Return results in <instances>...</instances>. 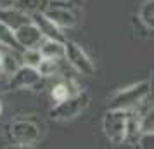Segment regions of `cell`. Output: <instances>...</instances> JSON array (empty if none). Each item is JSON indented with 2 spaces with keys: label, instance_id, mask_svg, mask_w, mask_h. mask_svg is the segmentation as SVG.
I'll use <instances>...</instances> for the list:
<instances>
[{
  "label": "cell",
  "instance_id": "obj_10",
  "mask_svg": "<svg viewBox=\"0 0 154 149\" xmlns=\"http://www.w3.org/2000/svg\"><path fill=\"white\" fill-rule=\"evenodd\" d=\"M80 90H82V88L78 87V83L73 78H63V80H59V82H56V83L52 85V88H50V101H52V104L56 106L59 102L66 101L68 97L78 94Z\"/></svg>",
  "mask_w": 154,
  "mask_h": 149
},
{
  "label": "cell",
  "instance_id": "obj_20",
  "mask_svg": "<svg viewBox=\"0 0 154 149\" xmlns=\"http://www.w3.org/2000/svg\"><path fill=\"white\" fill-rule=\"evenodd\" d=\"M2 90H9V76L0 71V92Z\"/></svg>",
  "mask_w": 154,
  "mask_h": 149
},
{
  "label": "cell",
  "instance_id": "obj_22",
  "mask_svg": "<svg viewBox=\"0 0 154 149\" xmlns=\"http://www.w3.org/2000/svg\"><path fill=\"white\" fill-rule=\"evenodd\" d=\"M66 2H68V4H71L73 7H80V5L83 4V0H66Z\"/></svg>",
  "mask_w": 154,
  "mask_h": 149
},
{
  "label": "cell",
  "instance_id": "obj_3",
  "mask_svg": "<svg viewBox=\"0 0 154 149\" xmlns=\"http://www.w3.org/2000/svg\"><path fill=\"white\" fill-rule=\"evenodd\" d=\"M90 104V95L87 90H80L78 94L68 97L66 101L59 102L50 109V118L56 121H69L83 113Z\"/></svg>",
  "mask_w": 154,
  "mask_h": 149
},
{
  "label": "cell",
  "instance_id": "obj_19",
  "mask_svg": "<svg viewBox=\"0 0 154 149\" xmlns=\"http://www.w3.org/2000/svg\"><path fill=\"white\" fill-rule=\"evenodd\" d=\"M137 149H154V134H140L137 137Z\"/></svg>",
  "mask_w": 154,
  "mask_h": 149
},
{
  "label": "cell",
  "instance_id": "obj_11",
  "mask_svg": "<svg viewBox=\"0 0 154 149\" xmlns=\"http://www.w3.org/2000/svg\"><path fill=\"white\" fill-rule=\"evenodd\" d=\"M0 23L14 31L23 24L31 23V19H29V16L23 14L21 11H17L16 7H0Z\"/></svg>",
  "mask_w": 154,
  "mask_h": 149
},
{
  "label": "cell",
  "instance_id": "obj_17",
  "mask_svg": "<svg viewBox=\"0 0 154 149\" xmlns=\"http://www.w3.org/2000/svg\"><path fill=\"white\" fill-rule=\"evenodd\" d=\"M36 71L40 73V76H56L61 73V61H54V59H42Z\"/></svg>",
  "mask_w": 154,
  "mask_h": 149
},
{
  "label": "cell",
  "instance_id": "obj_14",
  "mask_svg": "<svg viewBox=\"0 0 154 149\" xmlns=\"http://www.w3.org/2000/svg\"><path fill=\"white\" fill-rule=\"evenodd\" d=\"M47 5H49V0H16L12 7H16L26 16H33L38 12H43Z\"/></svg>",
  "mask_w": 154,
  "mask_h": 149
},
{
  "label": "cell",
  "instance_id": "obj_24",
  "mask_svg": "<svg viewBox=\"0 0 154 149\" xmlns=\"http://www.w3.org/2000/svg\"><path fill=\"white\" fill-rule=\"evenodd\" d=\"M49 2H66V0H49Z\"/></svg>",
  "mask_w": 154,
  "mask_h": 149
},
{
  "label": "cell",
  "instance_id": "obj_8",
  "mask_svg": "<svg viewBox=\"0 0 154 149\" xmlns=\"http://www.w3.org/2000/svg\"><path fill=\"white\" fill-rule=\"evenodd\" d=\"M29 19H31V23L36 26V29L40 31V35H42L45 40H54V42H63V43L68 40V38L64 36L63 29L57 28L56 24L50 21L43 12H38V14L29 16Z\"/></svg>",
  "mask_w": 154,
  "mask_h": 149
},
{
  "label": "cell",
  "instance_id": "obj_13",
  "mask_svg": "<svg viewBox=\"0 0 154 149\" xmlns=\"http://www.w3.org/2000/svg\"><path fill=\"white\" fill-rule=\"evenodd\" d=\"M38 52L42 59H54V61H64V43L54 42V40H45L38 45Z\"/></svg>",
  "mask_w": 154,
  "mask_h": 149
},
{
  "label": "cell",
  "instance_id": "obj_16",
  "mask_svg": "<svg viewBox=\"0 0 154 149\" xmlns=\"http://www.w3.org/2000/svg\"><path fill=\"white\" fill-rule=\"evenodd\" d=\"M0 47L23 52L21 47L17 45V42H16V38H14V31L11 28H7L5 24H2V23H0Z\"/></svg>",
  "mask_w": 154,
  "mask_h": 149
},
{
  "label": "cell",
  "instance_id": "obj_9",
  "mask_svg": "<svg viewBox=\"0 0 154 149\" xmlns=\"http://www.w3.org/2000/svg\"><path fill=\"white\" fill-rule=\"evenodd\" d=\"M14 38H16V42H17V45L21 47V50L38 49V45L43 40V36L40 35V31L36 29V26L33 23L23 24L17 29H14Z\"/></svg>",
  "mask_w": 154,
  "mask_h": 149
},
{
  "label": "cell",
  "instance_id": "obj_18",
  "mask_svg": "<svg viewBox=\"0 0 154 149\" xmlns=\"http://www.w3.org/2000/svg\"><path fill=\"white\" fill-rule=\"evenodd\" d=\"M42 61V56L38 49H24L21 52V64L23 66H28V68H38V64Z\"/></svg>",
  "mask_w": 154,
  "mask_h": 149
},
{
  "label": "cell",
  "instance_id": "obj_6",
  "mask_svg": "<svg viewBox=\"0 0 154 149\" xmlns=\"http://www.w3.org/2000/svg\"><path fill=\"white\" fill-rule=\"evenodd\" d=\"M64 61H68L78 73L87 75V76L94 75L95 71V66L90 57L87 56V52L76 42H71V40L64 42Z\"/></svg>",
  "mask_w": 154,
  "mask_h": 149
},
{
  "label": "cell",
  "instance_id": "obj_1",
  "mask_svg": "<svg viewBox=\"0 0 154 149\" xmlns=\"http://www.w3.org/2000/svg\"><path fill=\"white\" fill-rule=\"evenodd\" d=\"M147 99H152L151 83L140 82L132 87L121 88L109 97V109H121V111H135L142 106Z\"/></svg>",
  "mask_w": 154,
  "mask_h": 149
},
{
  "label": "cell",
  "instance_id": "obj_7",
  "mask_svg": "<svg viewBox=\"0 0 154 149\" xmlns=\"http://www.w3.org/2000/svg\"><path fill=\"white\" fill-rule=\"evenodd\" d=\"M40 73L35 68L21 66L9 76V90H23V88H33L40 83Z\"/></svg>",
  "mask_w": 154,
  "mask_h": 149
},
{
  "label": "cell",
  "instance_id": "obj_21",
  "mask_svg": "<svg viewBox=\"0 0 154 149\" xmlns=\"http://www.w3.org/2000/svg\"><path fill=\"white\" fill-rule=\"evenodd\" d=\"M16 0H0V7H12Z\"/></svg>",
  "mask_w": 154,
  "mask_h": 149
},
{
  "label": "cell",
  "instance_id": "obj_4",
  "mask_svg": "<svg viewBox=\"0 0 154 149\" xmlns=\"http://www.w3.org/2000/svg\"><path fill=\"white\" fill-rule=\"evenodd\" d=\"M9 139L17 146H33L40 139V127L36 121L24 118V120H14L9 123Z\"/></svg>",
  "mask_w": 154,
  "mask_h": 149
},
{
  "label": "cell",
  "instance_id": "obj_25",
  "mask_svg": "<svg viewBox=\"0 0 154 149\" xmlns=\"http://www.w3.org/2000/svg\"><path fill=\"white\" fill-rule=\"evenodd\" d=\"M0 66H2V50H0Z\"/></svg>",
  "mask_w": 154,
  "mask_h": 149
},
{
  "label": "cell",
  "instance_id": "obj_26",
  "mask_svg": "<svg viewBox=\"0 0 154 149\" xmlns=\"http://www.w3.org/2000/svg\"><path fill=\"white\" fill-rule=\"evenodd\" d=\"M0 113H2V102H0Z\"/></svg>",
  "mask_w": 154,
  "mask_h": 149
},
{
  "label": "cell",
  "instance_id": "obj_12",
  "mask_svg": "<svg viewBox=\"0 0 154 149\" xmlns=\"http://www.w3.org/2000/svg\"><path fill=\"white\" fill-rule=\"evenodd\" d=\"M2 50V66H0V71L5 73L7 76H11L16 70H19L21 64V52L12 49H5V47H0Z\"/></svg>",
  "mask_w": 154,
  "mask_h": 149
},
{
  "label": "cell",
  "instance_id": "obj_5",
  "mask_svg": "<svg viewBox=\"0 0 154 149\" xmlns=\"http://www.w3.org/2000/svg\"><path fill=\"white\" fill-rule=\"evenodd\" d=\"M78 7H73L68 2H49L47 9L43 11V14L49 17L50 21L56 24L57 28H73L78 23Z\"/></svg>",
  "mask_w": 154,
  "mask_h": 149
},
{
  "label": "cell",
  "instance_id": "obj_15",
  "mask_svg": "<svg viewBox=\"0 0 154 149\" xmlns=\"http://www.w3.org/2000/svg\"><path fill=\"white\" fill-rule=\"evenodd\" d=\"M137 19L149 29L154 28V0H146L142 4L139 14H137Z\"/></svg>",
  "mask_w": 154,
  "mask_h": 149
},
{
  "label": "cell",
  "instance_id": "obj_2",
  "mask_svg": "<svg viewBox=\"0 0 154 149\" xmlns=\"http://www.w3.org/2000/svg\"><path fill=\"white\" fill-rule=\"evenodd\" d=\"M128 121H130V111L121 109H107L102 120V130L107 141L112 144H123L128 139Z\"/></svg>",
  "mask_w": 154,
  "mask_h": 149
},
{
  "label": "cell",
  "instance_id": "obj_23",
  "mask_svg": "<svg viewBox=\"0 0 154 149\" xmlns=\"http://www.w3.org/2000/svg\"><path fill=\"white\" fill-rule=\"evenodd\" d=\"M7 149H35V147L33 146H17V144H14V146H11Z\"/></svg>",
  "mask_w": 154,
  "mask_h": 149
}]
</instances>
